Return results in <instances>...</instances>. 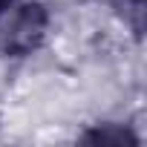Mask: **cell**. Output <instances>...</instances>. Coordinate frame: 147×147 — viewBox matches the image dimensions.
<instances>
[{
    "mask_svg": "<svg viewBox=\"0 0 147 147\" xmlns=\"http://www.w3.org/2000/svg\"><path fill=\"white\" fill-rule=\"evenodd\" d=\"M49 9L40 0H18L0 12V58L20 61L35 55L49 38Z\"/></svg>",
    "mask_w": 147,
    "mask_h": 147,
    "instance_id": "cell-1",
    "label": "cell"
},
{
    "mask_svg": "<svg viewBox=\"0 0 147 147\" xmlns=\"http://www.w3.org/2000/svg\"><path fill=\"white\" fill-rule=\"evenodd\" d=\"M101 3H104L136 38H141V32H144V0H101Z\"/></svg>",
    "mask_w": 147,
    "mask_h": 147,
    "instance_id": "cell-2",
    "label": "cell"
},
{
    "mask_svg": "<svg viewBox=\"0 0 147 147\" xmlns=\"http://www.w3.org/2000/svg\"><path fill=\"white\" fill-rule=\"evenodd\" d=\"M81 141H101V144H138V136L130 130V127H124V124H110V121H104V124H95V127H90V130H84L81 133Z\"/></svg>",
    "mask_w": 147,
    "mask_h": 147,
    "instance_id": "cell-3",
    "label": "cell"
},
{
    "mask_svg": "<svg viewBox=\"0 0 147 147\" xmlns=\"http://www.w3.org/2000/svg\"><path fill=\"white\" fill-rule=\"evenodd\" d=\"M12 3H18V0H0V12H3L6 6H12Z\"/></svg>",
    "mask_w": 147,
    "mask_h": 147,
    "instance_id": "cell-4",
    "label": "cell"
}]
</instances>
